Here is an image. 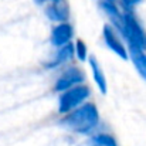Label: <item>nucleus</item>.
I'll use <instances>...</instances> for the list:
<instances>
[{
  "label": "nucleus",
  "mask_w": 146,
  "mask_h": 146,
  "mask_svg": "<svg viewBox=\"0 0 146 146\" xmlns=\"http://www.w3.org/2000/svg\"><path fill=\"white\" fill-rule=\"evenodd\" d=\"M98 143V146H116V142L112 136L106 135V133H102V135H98L94 139Z\"/></svg>",
  "instance_id": "9d476101"
},
{
  "label": "nucleus",
  "mask_w": 146,
  "mask_h": 146,
  "mask_svg": "<svg viewBox=\"0 0 146 146\" xmlns=\"http://www.w3.org/2000/svg\"><path fill=\"white\" fill-rule=\"evenodd\" d=\"M90 62H91V67H92V72H94V78L97 81V84L99 85V90L101 92H106V82H105V77L102 74V70L99 68V64H98L97 58L91 57L90 58Z\"/></svg>",
  "instance_id": "6e6552de"
},
{
  "label": "nucleus",
  "mask_w": 146,
  "mask_h": 146,
  "mask_svg": "<svg viewBox=\"0 0 146 146\" xmlns=\"http://www.w3.org/2000/svg\"><path fill=\"white\" fill-rule=\"evenodd\" d=\"M129 48H131V57L139 71V74L146 80V55L143 54V51L141 47L138 46H132L129 44Z\"/></svg>",
  "instance_id": "0eeeda50"
},
{
  "label": "nucleus",
  "mask_w": 146,
  "mask_h": 146,
  "mask_svg": "<svg viewBox=\"0 0 146 146\" xmlns=\"http://www.w3.org/2000/svg\"><path fill=\"white\" fill-rule=\"evenodd\" d=\"M77 54H78V58L82 61L87 58V47H85L84 41H81V40L77 41Z\"/></svg>",
  "instance_id": "9b49d317"
},
{
  "label": "nucleus",
  "mask_w": 146,
  "mask_h": 146,
  "mask_svg": "<svg viewBox=\"0 0 146 146\" xmlns=\"http://www.w3.org/2000/svg\"><path fill=\"white\" fill-rule=\"evenodd\" d=\"M71 36H72V29L68 24H60L57 29H54L51 41L55 46H64L71 40Z\"/></svg>",
  "instance_id": "423d86ee"
},
{
  "label": "nucleus",
  "mask_w": 146,
  "mask_h": 146,
  "mask_svg": "<svg viewBox=\"0 0 146 146\" xmlns=\"http://www.w3.org/2000/svg\"><path fill=\"white\" fill-rule=\"evenodd\" d=\"M90 95V90L87 87H75L71 88L60 98V112H68L77 105H80Z\"/></svg>",
  "instance_id": "7ed1b4c3"
},
{
  "label": "nucleus",
  "mask_w": 146,
  "mask_h": 146,
  "mask_svg": "<svg viewBox=\"0 0 146 146\" xmlns=\"http://www.w3.org/2000/svg\"><path fill=\"white\" fill-rule=\"evenodd\" d=\"M64 125L80 132V133H85L90 129H92L98 122V112L97 108L92 104H87L82 108L71 112L64 121Z\"/></svg>",
  "instance_id": "f257e3e1"
},
{
  "label": "nucleus",
  "mask_w": 146,
  "mask_h": 146,
  "mask_svg": "<svg viewBox=\"0 0 146 146\" xmlns=\"http://www.w3.org/2000/svg\"><path fill=\"white\" fill-rule=\"evenodd\" d=\"M123 20H125L123 21L125 26L122 27V30L125 31V36L129 40V44L138 46L142 50L146 48V34L141 29V26L136 23V20L132 16H125Z\"/></svg>",
  "instance_id": "f03ea898"
},
{
  "label": "nucleus",
  "mask_w": 146,
  "mask_h": 146,
  "mask_svg": "<svg viewBox=\"0 0 146 146\" xmlns=\"http://www.w3.org/2000/svg\"><path fill=\"white\" fill-rule=\"evenodd\" d=\"M104 37H105V41H106V44H108V47L112 50L113 52H116L119 57H122L123 60H126L128 58V54H126V50L123 47V44L118 40V37L115 36V33H113V30L111 29V27H105L104 29Z\"/></svg>",
  "instance_id": "39448f33"
},
{
  "label": "nucleus",
  "mask_w": 146,
  "mask_h": 146,
  "mask_svg": "<svg viewBox=\"0 0 146 146\" xmlns=\"http://www.w3.org/2000/svg\"><path fill=\"white\" fill-rule=\"evenodd\" d=\"M72 51H74V48H72V46H71V44L64 46V47L61 48V51L58 52V55L55 57V60L50 64L48 67H55L57 64H60V62H64V61L70 60V58L72 57Z\"/></svg>",
  "instance_id": "1a4fd4ad"
},
{
  "label": "nucleus",
  "mask_w": 146,
  "mask_h": 146,
  "mask_svg": "<svg viewBox=\"0 0 146 146\" xmlns=\"http://www.w3.org/2000/svg\"><path fill=\"white\" fill-rule=\"evenodd\" d=\"M84 80V74L78 70V68H71L68 70L55 84V90L57 91H62V90H68L71 88L72 85L81 82Z\"/></svg>",
  "instance_id": "20e7f679"
}]
</instances>
